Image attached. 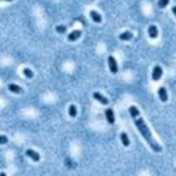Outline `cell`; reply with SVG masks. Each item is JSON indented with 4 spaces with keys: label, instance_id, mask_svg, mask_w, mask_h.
Here are the masks:
<instances>
[{
    "label": "cell",
    "instance_id": "6da1fadb",
    "mask_svg": "<svg viewBox=\"0 0 176 176\" xmlns=\"http://www.w3.org/2000/svg\"><path fill=\"white\" fill-rule=\"evenodd\" d=\"M129 114H131V118H133V120H134L135 124H136L137 129H139L140 134H141L142 137L145 139V141L148 143L149 146L151 147L152 150H153L154 152H161L162 151L161 145L153 139L151 131H150V129H149L148 127L146 125V123L144 121V119L141 117L138 108L135 106H131L129 108Z\"/></svg>",
    "mask_w": 176,
    "mask_h": 176
},
{
    "label": "cell",
    "instance_id": "7a4b0ae2",
    "mask_svg": "<svg viewBox=\"0 0 176 176\" xmlns=\"http://www.w3.org/2000/svg\"><path fill=\"white\" fill-rule=\"evenodd\" d=\"M108 64H109V68L112 74H117V72H118V65H117L116 59L113 56H109V58H108Z\"/></svg>",
    "mask_w": 176,
    "mask_h": 176
},
{
    "label": "cell",
    "instance_id": "3957f363",
    "mask_svg": "<svg viewBox=\"0 0 176 176\" xmlns=\"http://www.w3.org/2000/svg\"><path fill=\"white\" fill-rule=\"evenodd\" d=\"M163 75V68L160 65H155L152 71V80L153 81H159Z\"/></svg>",
    "mask_w": 176,
    "mask_h": 176
},
{
    "label": "cell",
    "instance_id": "277c9868",
    "mask_svg": "<svg viewBox=\"0 0 176 176\" xmlns=\"http://www.w3.org/2000/svg\"><path fill=\"white\" fill-rule=\"evenodd\" d=\"M105 114H106V118H107V121L109 122L110 124H114L115 122V116H114V112L112 109H107L105 111Z\"/></svg>",
    "mask_w": 176,
    "mask_h": 176
},
{
    "label": "cell",
    "instance_id": "5b68a950",
    "mask_svg": "<svg viewBox=\"0 0 176 176\" xmlns=\"http://www.w3.org/2000/svg\"><path fill=\"white\" fill-rule=\"evenodd\" d=\"M93 97L97 99V102H99L102 105H108L109 103V99H107L106 97H104L103 94H101L99 92H94L93 93Z\"/></svg>",
    "mask_w": 176,
    "mask_h": 176
},
{
    "label": "cell",
    "instance_id": "8992f818",
    "mask_svg": "<svg viewBox=\"0 0 176 176\" xmlns=\"http://www.w3.org/2000/svg\"><path fill=\"white\" fill-rule=\"evenodd\" d=\"M81 34H82V31H81V30H74V31H72V32L68 34L67 40H70V42H75V40H77L78 38H80Z\"/></svg>",
    "mask_w": 176,
    "mask_h": 176
},
{
    "label": "cell",
    "instance_id": "52a82bcc",
    "mask_svg": "<svg viewBox=\"0 0 176 176\" xmlns=\"http://www.w3.org/2000/svg\"><path fill=\"white\" fill-rule=\"evenodd\" d=\"M159 97H160V99H161L162 102L163 103H165V102H167L168 101V93H167V90H166V88L165 87H160L159 88Z\"/></svg>",
    "mask_w": 176,
    "mask_h": 176
},
{
    "label": "cell",
    "instance_id": "ba28073f",
    "mask_svg": "<svg viewBox=\"0 0 176 176\" xmlns=\"http://www.w3.org/2000/svg\"><path fill=\"white\" fill-rule=\"evenodd\" d=\"M26 154H27V156H29L30 159H32L34 162H38L40 160V154L37 153L36 151H34V150H32V149H27L26 150Z\"/></svg>",
    "mask_w": 176,
    "mask_h": 176
},
{
    "label": "cell",
    "instance_id": "9c48e42d",
    "mask_svg": "<svg viewBox=\"0 0 176 176\" xmlns=\"http://www.w3.org/2000/svg\"><path fill=\"white\" fill-rule=\"evenodd\" d=\"M148 34L151 38H156L158 35H159V30L156 28V26L154 25H150L148 28Z\"/></svg>",
    "mask_w": 176,
    "mask_h": 176
},
{
    "label": "cell",
    "instance_id": "30bf717a",
    "mask_svg": "<svg viewBox=\"0 0 176 176\" xmlns=\"http://www.w3.org/2000/svg\"><path fill=\"white\" fill-rule=\"evenodd\" d=\"M8 89H10V91L14 92V93H23V89H22V87L20 86H18V85L16 84H10L8 85Z\"/></svg>",
    "mask_w": 176,
    "mask_h": 176
},
{
    "label": "cell",
    "instance_id": "8fae6325",
    "mask_svg": "<svg viewBox=\"0 0 176 176\" xmlns=\"http://www.w3.org/2000/svg\"><path fill=\"white\" fill-rule=\"evenodd\" d=\"M90 17H91V19L95 23L102 22V16L99 15L97 12H95V10H91V12H90Z\"/></svg>",
    "mask_w": 176,
    "mask_h": 176
},
{
    "label": "cell",
    "instance_id": "7c38bea8",
    "mask_svg": "<svg viewBox=\"0 0 176 176\" xmlns=\"http://www.w3.org/2000/svg\"><path fill=\"white\" fill-rule=\"evenodd\" d=\"M120 139H121V142L122 144H123V146L127 147L129 146V137H127V133H124V131H122L121 134H120Z\"/></svg>",
    "mask_w": 176,
    "mask_h": 176
},
{
    "label": "cell",
    "instance_id": "4fadbf2b",
    "mask_svg": "<svg viewBox=\"0 0 176 176\" xmlns=\"http://www.w3.org/2000/svg\"><path fill=\"white\" fill-rule=\"evenodd\" d=\"M119 38L121 40H131L133 38V33L129 32V31H125V32H122L121 34L119 35Z\"/></svg>",
    "mask_w": 176,
    "mask_h": 176
},
{
    "label": "cell",
    "instance_id": "5bb4252c",
    "mask_svg": "<svg viewBox=\"0 0 176 176\" xmlns=\"http://www.w3.org/2000/svg\"><path fill=\"white\" fill-rule=\"evenodd\" d=\"M68 114L71 117H76L77 116V108L75 105H71L70 108H68Z\"/></svg>",
    "mask_w": 176,
    "mask_h": 176
},
{
    "label": "cell",
    "instance_id": "9a60e30c",
    "mask_svg": "<svg viewBox=\"0 0 176 176\" xmlns=\"http://www.w3.org/2000/svg\"><path fill=\"white\" fill-rule=\"evenodd\" d=\"M23 74H24L25 77L28 78V79L33 78V72L30 70V68H24V70H23Z\"/></svg>",
    "mask_w": 176,
    "mask_h": 176
},
{
    "label": "cell",
    "instance_id": "2e32d148",
    "mask_svg": "<svg viewBox=\"0 0 176 176\" xmlns=\"http://www.w3.org/2000/svg\"><path fill=\"white\" fill-rule=\"evenodd\" d=\"M169 2H170V0H159L158 4H159V8H165L167 6V5L169 4Z\"/></svg>",
    "mask_w": 176,
    "mask_h": 176
},
{
    "label": "cell",
    "instance_id": "e0dca14e",
    "mask_svg": "<svg viewBox=\"0 0 176 176\" xmlns=\"http://www.w3.org/2000/svg\"><path fill=\"white\" fill-rule=\"evenodd\" d=\"M56 31H57L58 33H64L65 31H66V27L63 26V25H59V26L56 27Z\"/></svg>",
    "mask_w": 176,
    "mask_h": 176
},
{
    "label": "cell",
    "instance_id": "ac0fdd59",
    "mask_svg": "<svg viewBox=\"0 0 176 176\" xmlns=\"http://www.w3.org/2000/svg\"><path fill=\"white\" fill-rule=\"evenodd\" d=\"M8 142V139L6 136H0V144H6Z\"/></svg>",
    "mask_w": 176,
    "mask_h": 176
},
{
    "label": "cell",
    "instance_id": "d6986e66",
    "mask_svg": "<svg viewBox=\"0 0 176 176\" xmlns=\"http://www.w3.org/2000/svg\"><path fill=\"white\" fill-rule=\"evenodd\" d=\"M172 12H173L174 16L176 17V6H173V8H172Z\"/></svg>",
    "mask_w": 176,
    "mask_h": 176
},
{
    "label": "cell",
    "instance_id": "ffe728a7",
    "mask_svg": "<svg viewBox=\"0 0 176 176\" xmlns=\"http://www.w3.org/2000/svg\"><path fill=\"white\" fill-rule=\"evenodd\" d=\"M0 1H1V0H0ZM5 1H12V0H5Z\"/></svg>",
    "mask_w": 176,
    "mask_h": 176
}]
</instances>
